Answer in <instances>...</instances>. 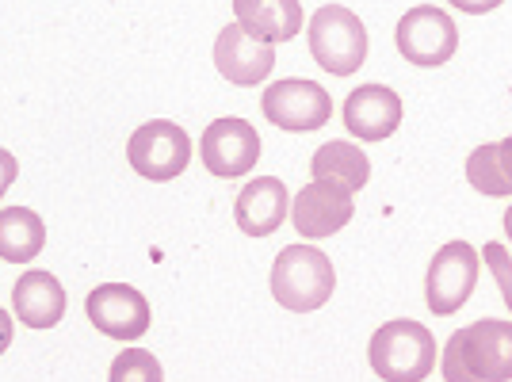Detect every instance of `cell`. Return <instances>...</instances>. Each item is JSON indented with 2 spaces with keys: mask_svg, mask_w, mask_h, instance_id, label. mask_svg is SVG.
Instances as JSON below:
<instances>
[{
  "mask_svg": "<svg viewBox=\"0 0 512 382\" xmlns=\"http://www.w3.org/2000/svg\"><path fill=\"white\" fill-rule=\"evenodd\" d=\"M367 360L383 382H425L436 367V340L421 321H386L367 344Z\"/></svg>",
  "mask_w": 512,
  "mask_h": 382,
  "instance_id": "2",
  "label": "cell"
},
{
  "mask_svg": "<svg viewBox=\"0 0 512 382\" xmlns=\"http://www.w3.org/2000/svg\"><path fill=\"white\" fill-rule=\"evenodd\" d=\"M337 272L314 245H287L272 264V295L287 314H314L333 298Z\"/></svg>",
  "mask_w": 512,
  "mask_h": 382,
  "instance_id": "3",
  "label": "cell"
},
{
  "mask_svg": "<svg viewBox=\"0 0 512 382\" xmlns=\"http://www.w3.org/2000/svg\"><path fill=\"white\" fill-rule=\"evenodd\" d=\"M310 172H314V180H333L348 191H360L371 180V161L352 142H325L310 157Z\"/></svg>",
  "mask_w": 512,
  "mask_h": 382,
  "instance_id": "18",
  "label": "cell"
},
{
  "mask_svg": "<svg viewBox=\"0 0 512 382\" xmlns=\"http://www.w3.org/2000/svg\"><path fill=\"white\" fill-rule=\"evenodd\" d=\"M478 256L490 264L493 279H497V287H501V298H505V306L512 310V256L501 249V241H490Z\"/></svg>",
  "mask_w": 512,
  "mask_h": 382,
  "instance_id": "21",
  "label": "cell"
},
{
  "mask_svg": "<svg viewBox=\"0 0 512 382\" xmlns=\"http://www.w3.org/2000/svg\"><path fill=\"white\" fill-rule=\"evenodd\" d=\"M398 54L417 69H440L459 50V27L444 8L417 4L398 20Z\"/></svg>",
  "mask_w": 512,
  "mask_h": 382,
  "instance_id": "5",
  "label": "cell"
},
{
  "mask_svg": "<svg viewBox=\"0 0 512 382\" xmlns=\"http://www.w3.org/2000/svg\"><path fill=\"white\" fill-rule=\"evenodd\" d=\"M264 119L272 127L287 130V134H306V130H321L333 115V100L318 81L306 77H287L264 92Z\"/></svg>",
  "mask_w": 512,
  "mask_h": 382,
  "instance_id": "7",
  "label": "cell"
},
{
  "mask_svg": "<svg viewBox=\"0 0 512 382\" xmlns=\"http://www.w3.org/2000/svg\"><path fill=\"white\" fill-rule=\"evenodd\" d=\"M451 8H459V12H467V16H486L493 8H501L505 0H448Z\"/></svg>",
  "mask_w": 512,
  "mask_h": 382,
  "instance_id": "23",
  "label": "cell"
},
{
  "mask_svg": "<svg viewBox=\"0 0 512 382\" xmlns=\"http://www.w3.org/2000/svg\"><path fill=\"white\" fill-rule=\"evenodd\" d=\"M46 222L31 207H8L0 211V256L8 264H27L43 253Z\"/></svg>",
  "mask_w": 512,
  "mask_h": 382,
  "instance_id": "17",
  "label": "cell"
},
{
  "mask_svg": "<svg viewBox=\"0 0 512 382\" xmlns=\"http://www.w3.org/2000/svg\"><path fill=\"white\" fill-rule=\"evenodd\" d=\"M310 54L333 77L356 73L367 62V31H363L360 16L344 4L318 8L310 20Z\"/></svg>",
  "mask_w": 512,
  "mask_h": 382,
  "instance_id": "4",
  "label": "cell"
},
{
  "mask_svg": "<svg viewBox=\"0 0 512 382\" xmlns=\"http://www.w3.org/2000/svg\"><path fill=\"white\" fill-rule=\"evenodd\" d=\"M88 321L111 340H123V344H134V340L146 337L150 329V302L142 291H134L127 283H104L96 287L85 302Z\"/></svg>",
  "mask_w": 512,
  "mask_h": 382,
  "instance_id": "9",
  "label": "cell"
},
{
  "mask_svg": "<svg viewBox=\"0 0 512 382\" xmlns=\"http://www.w3.org/2000/svg\"><path fill=\"white\" fill-rule=\"evenodd\" d=\"M214 69L230 85L253 88L260 81H268V73L276 69V43L256 39L241 23H226L214 39Z\"/></svg>",
  "mask_w": 512,
  "mask_h": 382,
  "instance_id": "10",
  "label": "cell"
},
{
  "mask_svg": "<svg viewBox=\"0 0 512 382\" xmlns=\"http://www.w3.org/2000/svg\"><path fill=\"white\" fill-rule=\"evenodd\" d=\"M12 310L27 329H54L65 318V287L50 272H23L12 287Z\"/></svg>",
  "mask_w": 512,
  "mask_h": 382,
  "instance_id": "15",
  "label": "cell"
},
{
  "mask_svg": "<svg viewBox=\"0 0 512 382\" xmlns=\"http://www.w3.org/2000/svg\"><path fill=\"white\" fill-rule=\"evenodd\" d=\"M352 214H356L352 191L333 184V180H310L306 188H299L295 203H291L295 230L302 237H310V241L341 234L344 226L352 222Z\"/></svg>",
  "mask_w": 512,
  "mask_h": 382,
  "instance_id": "12",
  "label": "cell"
},
{
  "mask_svg": "<svg viewBox=\"0 0 512 382\" xmlns=\"http://www.w3.org/2000/svg\"><path fill=\"white\" fill-rule=\"evenodd\" d=\"M497 161H501V172H505V180H509V188H512V134L497 142Z\"/></svg>",
  "mask_w": 512,
  "mask_h": 382,
  "instance_id": "24",
  "label": "cell"
},
{
  "mask_svg": "<svg viewBox=\"0 0 512 382\" xmlns=\"http://www.w3.org/2000/svg\"><path fill=\"white\" fill-rule=\"evenodd\" d=\"M16 172H20V161H16V157H12L8 149H0V199H4V191L12 188Z\"/></svg>",
  "mask_w": 512,
  "mask_h": 382,
  "instance_id": "22",
  "label": "cell"
},
{
  "mask_svg": "<svg viewBox=\"0 0 512 382\" xmlns=\"http://www.w3.org/2000/svg\"><path fill=\"white\" fill-rule=\"evenodd\" d=\"M199 157L214 176L237 180L260 161V134L245 119H214L211 127L203 130Z\"/></svg>",
  "mask_w": 512,
  "mask_h": 382,
  "instance_id": "11",
  "label": "cell"
},
{
  "mask_svg": "<svg viewBox=\"0 0 512 382\" xmlns=\"http://www.w3.org/2000/svg\"><path fill=\"white\" fill-rule=\"evenodd\" d=\"M287 184L276 180V176H256L249 180L245 188L237 191V203H234V218L241 226V234L249 237H268L276 234L279 226L287 222Z\"/></svg>",
  "mask_w": 512,
  "mask_h": 382,
  "instance_id": "14",
  "label": "cell"
},
{
  "mask_svg": "<svg viewBox=\"0 0 512 382\" xmlns=\"http://www.w3.org/2000/svg\"><path fill=\"white\" fill-rule=\"evenodd\" d=\"M237 23L268 43H287L302 31L299 0H234Z\"/></svg>",
  "mask_w": 512,
  "mask_h": 382,
  "instance_id": "16",
  "label": "cell"
},
{
  "mask_svg": "<svg viewBox=\"0 0 512 382\" xmlns=\"http://www.w3.org/2000/svg\"><path fill=\"white\" fill-rule=\"evenodd\" d=\"M474 283H478V249H470L467 241H448L440 253L432 256V264H428V276H425L428 310L436 318L455 314L474 295Z\"/></svg>",
  "mask_w": 512,
  "mask_h": 382,
  "instance_id": "8",
  "label": "cell"
},
{
  "mask_svg": "<svg viewBox=\"0 0 512 382\" xmlns=\"http://www.w3.org/2000/svg\"><path fill=\"white\" fill-rule=\"evenodd\" d=\"M402 127V100L386 85H360L344 100V130L360 142H383Z\"/></svg>",
  "mask_w": 512,
  "mask_h": 382,
  "instance_id": "13",
  "label": "cell"
},
{
  "mask_svg": "<svg viewBox=\"0 0 512 382\" xmlns=\"http://www.w3.org/2000/svg\"><path fill=\"white\" fill-rule=\"evenodd\" d=\"M127 161L138 176H146L153 184L176 180L192 161V138L188 130H180L169 119H153L146 127H138L127 142Z\"/></svg>",
  "mask_w": 512,
  "mask_h": 382,
  "instance_id": "6",
  "label": "cell"
},
{
  "mask_svg": "<svg viewBox=\"0 0 512 382\" xmlns=\"http://www.w3.org/2000/svg\"><path fill=\"white\" fill-rule=\"evenodd\" d=\"M12 348V314L0 310V356Z\"/></svg>",
  "mask_w": 512,
  "mask_h": 382,
  "instance_id": "25",
  "label": "cell"
},
{
  "mask_svg": "<svg viewBox=\"0 0 512 382\" xmlns=\"http://www.w3.org/2000/svg\"><path fill=\"white\" fill-rule=\"evenodd\" d=\"M467 180L474 191H482V195H493V199H501V195H512L509 180H505V172H501V161H497V142H486V146H478L474 153L467 157Z\"/></svg>",
  "mask_w": 512,
  "mask_h": 382,
  "instance_id": "19",
  "label": "cell"
},
{
  "mask_svg": "<svg viewBox=\"0 0 512 382\" xmlns=\"http://www.w3.org/2000/svg\"><path fill=\"white\" fill-rule=\"evenodd\" d=\"M107 382H165L161 363L146 348H123L111 363V379Z\"/></svg>",
  "mask_w": 512,
  "mask_h": 382,
  "instance_id": "20",
  "label": "cell"
},
{
  "mask_svg": "<svg viewBox=\"0 0 512 382\" xmlns=\"http://www.w3.org/2000/svg\"><path fill=\"white\" fill-rule=\"evenodd\" d=\"M440 371L444 382H512V321L482 318L455 329Z\"/></svg>",
  "mask_w": 512,
  "mask_h": 382,
  "instance_id": "1",
  "label": "cell"
},
{
  "mask_svg": "<svg viewBox=\"0 0 512 382\" xmlns=\"http://www.w3.org/2000/svg\"><path fill=\"white\" fill-rule=\"evenodd\" d=\"M505 234H509V241H512V207L505 211Z\"/></svg>",
  "mask_w": 512,
  "mask_h": 382,
  "instance_id": "26",
  "label": "cell"
}]
</instances>
